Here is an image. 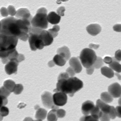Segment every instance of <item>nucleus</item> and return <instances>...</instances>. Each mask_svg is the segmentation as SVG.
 Segmentation results:
<instances>
[{
	"mask_svg": "<svg viewBox=\"0 0 121 121\" xmlns=\"http://www.w3.org/2000/svg\"><path fill=\"white\" fill-rule=\"evenodd\" d=\"M99 119L101 121H109L110 118L109 115L102 112L101 116Z\"/></svg>",
	"mask_w": 121,
	"mask_h": 121,
	"instance_id": "473e14b6",
	"label": "nucleus"
},
{
	"mask_svg": "<svg viewBox=\"0 0 121 121\" xmlns=\"http://www.w3.org/2000/svg\"><path fill=\"white\" fill-rule=\"evenodd\" d=\"M115 74L117 77L118 79L119 80H121V76L119 74H118V73H115Z\"/></svg>",
	"mask_w": 121,
	"mask_h": 121,
	"instance_id": "49530a36",
	"label": "nucleus"
},
{
	"mask_svg": "<svg viewBox=\"0 0 121 121\" xmlns=\"http://www.w3.org/2000/svg\"><path fill=\"white\" fill-rule=\"evenodd\" d=\"M1 98V106H4L6 105L8 103V99H7V97H4V96H0Z\"/></svg>",
	"mask_w": 121,
	"mask_h": 121,
	"instance_id": "4c0bfd02",
	"label": "nucleus"
},
{
	"mask_svg": "<svg viewBox=\"0 0 121 121\" xmlns=\"http://www.w3.org/2000/svg\"><path fill=\"white\" fill-rule=\"evenodd\" d=\"M33 119L30 117H26L23 121H32Z\"/></svg>",
	"mask_w": 121,
	"mask_h": 121,
	"instance_id": "a18cd8bd",
	"label": "nucleus"
},
{
	"mask_svg": "<svg viewBox=\"0 0 121 121\" xmlns=\"http://www.w3.org/2000/svg\"><path fill=\"white\" fill-rule=\"evenodd\" d=\"M53 61L56 65L60 66H63L65 65L67 60L60 55L57 54L53 58Z\"/></svg>",
	"mask_w": 121,
	"mask_h": 121,
	"instance_id": "aec40b11",
	"label": "nucleus"
},
{
	"mask_svg": "<svg viewBox=\"0 0 121 121\" xmlns=\"http://www.w3.org/2000/svg\"><path fill=\"white\" fill-rule=\"evenodd\" d=\"M118 103L119 105L121 106V98H119V100H118Z\"/></svg>",
	"mask_w": 121,
	"mask_h": 121,
	"instance_id": "de8ad7c7",
	"label": "nucleus"
},
{
	"mask_svg": "<svg viewBox=\"0 0 121 121\" xmlns=\"http://www.w3.org/2000/svg\"><path fill=\"white\" fill-rule=\"evenodd\" d=\"M7 10H8V13L9 14L11 15L12 17H13L16 14L17 12L15 10L14 7L12 5H9L8 7Z\"/></svg>",
	"mask_w": 121,
	"mask_h": 121,
	"instance_id": "7c9ffc66",
	"label": "nucleus"
},
{
	"mask_svg": "<svg viewBox=\"0 0 121 121\" xmlns=\"http://www.w3.org/2000/svg\"><path fill=\"white\" fill-rule=\"evenodd\" d=\"M96 106L104 113L109 115L110 114L112 106H110L104 102L100 99H98L96 102Z\"/></svg>",
	"mask_w": 121,
	"mask_h": 121,
	"instance_id": "4468645a",
	"label": "nucleus"
},
{
	"mask_svg": "<svg viewBox=\"0 0 121 121\" xmlns=\"http://www.w3.org/2000/svg\"><path fill=\"white\" fill-rule=\"evenodd\" d=\"M1 15L3 17H7L9 15L8 10L4 7L1 9Z\"/></svg>",
	"mask_w": 121,
	"mask_h": 121,
	"instance_id": "a19ab883",
	"label": "nucleus"
},
{
	"mask_svg": "<svg viewBox=\"0 0 121 121\" xmlns=\"http://www.w3.org/2000/svg\"><path fill=\"white\" fill-rule=\"evenodd\" d=\"M60 19L61 17L54 12H51L47 16L48 22L52 24L56 25L58 24L60 22Z\"/></svg>",
	"mask_w": 121,
	"mask_h": 121,
	"instance_id": "dca6fc26",
	"label": "nucleus"
},
{
	"mask_svg": "<svg viewBox=\"0 0 121 121\" xmlns=\"http://www.w3.org/2000/svg\"><path fill=\"white\" fill-rule=\"evenodd\" d=\"M54 104L57 106H62L65 105L67 101V96L65 93L56 92L52 95Z\"/></svg>",
	"mask_w": 121,
	"mask_h": 121,
	"instance_id": "6e6552de",
	"label": "nucleus"
},
{
	"mask_svg": "<svg viewBox=\"0 0 121 121\" xmlns=\"http://www.w3.org/2000/svg\"><path fill=\"white\" fill-rule=\"evenodd\" d=\"M99 45H96V44H93V43H91L89 45V47L90 48L92 49H97L99 47Z\"/></svg>",
	"mask_w": 121,
	"mask_h": 121,
	"instance_id": "37998d69",
	"label": "nucleus"
},
{
	"mask_svg": "<svg viewBox=\"0 0 121 121\" xmlns=\"http://www.w3.org/2000/svg\"><path fill=\"white\" fill-rule=\"evenodd\" d=\"M55 64L54 63L53 60H52V61H50V62L48 63V65L50 67H52L54 66Z\"/></svg>",
	"mask_w": 121,
	"mask_h": 121,
	"instance_id": "c03bdc74",
	"label": "nucleus"
},
{
	"mask_svg": "<svg viewBox=\"0 0 121 121\" xmlns=\"http://www.w3.org/2000/svg\"><path fill=\"white\" fill-rule=\"evenodd\" d=\"M31 21L12 16L3 19L0 21V35L14 36L26 41L29 38L32 27Z\"/></svg>",
	"mask_w": 121,
	"mask_h": 121,
	"instance_id": "f257e3e1",
	"label": "nucleus"
},
{
	"mask_svg": "<svg viewBox=\"0 0 121 121\" xmlns=\"http://www.w3.org/2000/svg\"><path fill=\"white\" fill-rule=\"evenodd\" d=\"M38 106H37V107L36 106L35 107V109H37L35 115V117L37 120L42 121L45 119L46 117L47 112L44 109L40 108L39 107L38 108Z\"/></svg>",
	"mask_w": 121,
	"mask_h": 121,
	"instance_id": "a211bd4d",
	"label": "nucleus"
},
{
	"mask_svg": "<svg viewBox=\"0 0 121 121\" xmlns=\"http://www.w3.org/2000/svg\"><path fill=\"white\" fill-rule=\"evenodd\" d=\"M103 61L106 64H110L112 62V58H111L109 56H106L103 60Z\"/></svg>",
	"mask_w": 121,
	"mask_h": 121,
	"instance_id": "ea45409f",
	"label": "nucleus"
},
{
	"mask_svg": "<svg viewBox=\"0 0 121 121\" xmlns=\"http://www.w3.org/2000/svg\"><path fill=\"white\" fill-rule=\"evenodd\" d=\"M102 101L105 103H110L113 101V98L110 94L107 92L102 93L101 95Z\"/></svg>",
	"mask_w": 121,
	"mask_h": 121,
	"instance_id": "4be33fe9",
	"label": "nucleus"
},
{
	"mask_svg": "<svg viewBox=\"0 0 121 121\" xmlns=\"http://www.w3.org/2000/svg\"><path fill=\"white\" fill-rule=\"evenodd\" d=\"M116 115L117 117L121 118V106H119L115 108Z\"/></svg>",
	"mask_w": 121,
	"mask_h": 121,
	"instance_id": "e433bc0d",
	"label": "nucleus"
},
{
	"mask_svg": "<svg viewBox=\"0 0 121 121\" xmlns=\"http://www.w3.org/2000/svg\"><path fill=\"white\" fill-rule=\"evenodd\" d=\"M113 61L110 64H109V66L112 70L117 72V73L121 72V65L119 62L117 61L114 58H112Z\"/></svg>",
	"mask_w": 121,
	"mask_h": 121,
	"instance_id": "412c9836",
	"label": "nucleus"
},
{
	"mask_svg": "<svg viewBox=\"0 0 121 121\" xmlns=\"http://www.w3.org/2000/svg\"><path fill=\"white\" fill-rule=\"evenodd\" d=\"M23 90V87L21 84H16L13 91V93L16 95H19L22 93Z\"/></svg>",
	"mask_w": 121,
	"mask_h": 121,
	"instance_id": "cd10ccee",
	"label": "nucleus"
},
{
	"mask_svg": "<svg viewBox=\"0 0 121 121\" xmlns=\"http://www.w3.org/2000/svg\"><path fill=\"white\" fill-rule=\"evenodd\" d=\"M94 69L95 68L93 66L89 68H87L86 70L87 74L89 75L92 74L94 72Z\"/></svg>",
	"mask_w": 121,
	"mask_h": 121,
	"instance_id": "79ce46f5",
	"label": "nucleus"
},
{
	"mask_svg": "<svg viewBox=\"0 0 121 121\" xmlns=\"http://www.w3.org/2000/svg\"><path fill=\"white\" fill-rule=\"evenodd\" d=\"M109 93L114 98L121 97V86L118 83L111 84L108 88Z\"/></svg>",
	"mask_w": 121,
	"mask_h": 121,
	"instance_id": "9d476101",
	"label": "nucleus"
},
{
	"mask_svg": "<svg viewBox=\"0 0 121 121\" xmlns=\"http://www.w3.org/2000/svg\"><path fill=\"white\" fill-rule=\"evenodd\" d=\"M0 56L2 60H4L16 50L18 38L12 36L0 35Z\"/></svg>",
	"mask_w": 121,
	"mask_h": 121,
	"instance_id": "20e7f679",
	"label": "nucleus"
},
{
	"mask_svg": "<svg viewBox=\"0 0 121 121\" xmlns=\"http://www.w3.org/2000/svg\"><path fill=\"white\" fill-rule=\"evenodd\" d=\"M60 29V26L58 25H56L53 26V28L52 29H49L48 31L52 35L53 38H55L58 34V32L59 31Z\"/></svg>",
	"mask_w": 121,
	"mask_h": 121,
	"instance_id": "393cba45",
	"label": "nucleus"
},
{
	"mask_svg": "<svg viewBox=\"0 0 121 121\" xmlns=\"http://www.w3.org/2000/svg\"><path fill=\"white\" fill-rule=\"evenodd\" d=\"M66 72L69 76L73 77L75 75V72L73 68L71 67L68 68L66 70Z\"/></svg>",
	"mask_w": 121,
	"mask_h": 121,
	"instance_id": "f704fd0d",
	"label": "nucleus"
},
{
	"mask_svg": "<svg viewBox=\"0 0 121 121\" xmlns=\"http://www.w3.org/2000/svg\"><path fill=\"white\" fill-rule=\"evenodd\" d=\"M41 121V120H35V121Z\"/></svg>",
	"mask_w": 121,
	"mask_h": 121,
	"instance_id": "09e8293b",
	"label": "nucleus"
},
{
	"mask_svg": "<svg viewBox=\"0 0 121 121\" xmlns=\"http://www.w3.org/2000/svg\"><path fill=\"white\" fill-rule=\"evenodd\" d=\"M57 54L64 58L66 60H69L70 58L71 53L69 48L66 46L59 48L57 50Z\"/></svg>",
	"mask_w": 121,
	"mask_h": 121,
	"instance_id": "f3484780",
	"label": "nucleus"
},
{
	"mask_svg": "<svg viewBox=\"0 0 121 121\" xmlns=\"http://www.w3.org/2000/svg\"><path fill=\"white\" fill-rule=\"evenodd\" d=\"M9 113V110L8 108L4 106H2L0 108V116L3 117L7 116Z\"/></svg>",
	"mask_w": 121,
	"mask_h": 121,
	"instance_id": "c756f323",
	"label": "nucleus"
},
{
	"mask_svg": "<svg viewBox=\"0 0 121 121\" xmlns=\"http://www.w3.org/2000/svg\"><path fill=\"white\" fill-rule=\"evenodd\" d=\"M101 27L97 24H91L87 27V31L90 35L95 36L97 35L101 32Z\"/></svg>",
	"mask_w": 121,
	"mask_h": 121,
	"instance_id": "2eb2a0df",
	"label": "nucleus"
},
{
	"mask_svg": "<svg viewBox=\"0 0 121 121\" xmlns=\"http://www.w3.org/2000/svg\"><path fill=\"white\" fill-rule=\"evenodd\" d=\"M97 58L95 52L92 49L89 48L83 49L81 52L79 56L82 64L86 69L93 66Z\"/></svg>",
	"mask_w": 121,
	"mask_h": 121,
	"instance_id": "423d86ee",
	"label": "nucleus"
},
{
	"mask_svg": "<svg viewBox=\"0 0 121 121\" xmlns=\"http://www.w3.org/2000/svg\"><path fill=\"white\" fill-rule=\"evenodd\" d=\"M101 72L102 74L109 78H112L114 76V73L113 71L110 68L107 66L101 68Z\"/></svg>",
	"mask_w": 121,
	"mask_h": 121,
	"instance_id": "6ab92c4d",
	"label": "nucleus"
},
{
	"mask_svg": "<svg viewBox=\"0 0 121 121\" xmlns=\"http://www.w3.org/2000/svg\"><path fill=\"white\" fill-rule=\"evenodd\" d=\"M103 60L101 58L97 57V60L93 65V66L95 69H99L104 65Z\"/></svg>",
	"mask_w": 121,
	"mask_h": 121,
	"instance_id": "a878e982",
	"label": "nucleus"
},
{
	"mask_svg": "<svg viewBox=\"0 0 121 121\" xmlns=\"http://www.w3.org/2000/svg\"><path fill=\"white\" fill-rule=\"evenodd\" d=\"M47 12V10L45 8L39 9L32 20L31 24L32 27L43 29L47 28L48 26Z\"/></svg>",
	"mask_w": 121,
	"mask_h": 121,
	"instance_id": "39448f33",
	"label": "nucleus"
},
{
	"mask_svg": "<svg viewBox=\"0 0 121 121\" xmlns=\"http://www.w3.org/2000/svg\"><path fill=\"white\" fill-rule=\"evenodd\" d=\"M65 10V8L64 7H60L57 9V12L58 15L63 16H64V12Z\"/></svg>",
	"mask_w": 121,
	"mask_h": 121,
	"instance_id": "c9c22d12",
	"label": "nucleus"
},
{
	"mask_svg": "<svg viewBox=\"0 0 121 121\" xmlns=\"http://www.w3.org/2000/svg\"><path fill=\"white\" fill-rule=\"evenodd\" d=\"M69 65L74 70L75 73H80L82 70V67L78 57H72L69 61Z\"/></svg>",
	"mask_w": 121,
	"mask_h": 121,
	"instance_id": "f8f14e48",
	"label": "nucleus"
},
{
	"mask_svg": "<svg viewBox=\"0 0 121 121\" xmlns=\"http://www.w3.org/2000/svg\"><path fill=\"white\" fill-rule=\"evenodd\" d=\"M80 121H99L91 115H85L80 118Z\"/></svg>",
	"mask_w": 121,
	"mask_h": 121,
	"instance_id": "bb28decb",
	"label": "nucleus"
},
{
	"mask_svg": "<svg viewBox=\"0 0 121 121\" xmlns=\"http://www.w3.org/2000/svg\"><path fill=\"white\" fill-rule=\"evenodd\" d=\"M57 109H52L48 114V121H57L58 117L56 115V111Z\"/></svg>",
	"mask_w": 121,
	"mask_h": 121,
	"instance_id": "b1692460",
	"label": "nucleus"
},
{
	"mask_svg": "<svg viewBox=\"0 0 121 121\" xmlns=\"http://www.w3.org/2000/svg\"><path fill=\"white\" fill-rule=\"evenodd\" d=\"M82 81L76 77H71L63 78H58L56 88L54 92H62L73 97L75 93L83 87Z\"/></svg>",
	"mask_w": 121,
	"mask_h": 121,
	"instance_id": "7ed1b4c3",
	"label": "nucleus"
},
{
	"mask_svg": "<svg viewBox=\"0 0 121 121\" xmlns=\"http://www.w3.org/2000/svg\"><path fill=\"white\" fill-rule=\"evenodd\" d=\"M65 114H66V112L63 109H58L56 111V115L58 117L60 118L64 117H65Z\"/></svg>",
	"mask_w": 121,
	"mask_h": 121,
	"instance_id": "2f4dec72",
	"label": "nucleus"
},
{
	"mask_svg": "<svg viewBox=\"0 0 121 121\" xmlns=\"http://www.w3.org/2000/svg\"><path fill=\"white\" fill-rule=\"evenodd\" d=\"M52 94L45 91L41 95V99L44 106L47 108L58 109L59 107L54 104Z\"/></svg>",
	"mask_w": 121,
	"mask_h": 121,
	"instance_id": "0eeeda50",
	"label": "nucleus"
},
{
	"mask_svg": "<svg viewBox=\"0 0 121 121\" xmlns=\"http://www.w3.org/2000/svg\"><path fill=\"white\" fill-rule=\"evenodd\" d=\"M16 85L15 82L11 80H6L4 83V86L11 93L13 92Z\"/></svg>",
	"mask_w": 121,
	"mask_h": 121,
	"instance_id": "5701e85b",
	"label": "nucleus"
},
{
	"mask_svg": "<svg viewBox=\"0 0 121 121\" xmlns=\"http://www.w3.org/2000/svg\"><path fill=\"white\" fill-rule=\"evenodd\" d=\"M95 106L94 103L91 101L88 100L84 102L83 103L82 107L83 114L85 115H88L90 114Z\"/></svg>",
	"mask_w": 121,
	"mask_h": 121,
	"instance_id": "ddd939ff",
	"label": "nucleus"
},
{
	"mask_svg": "<svg viewBox=\"0 0 121 121\" xmlns=\"http://www.w3.org/2000/svg\"><path fill=\"white\" fill-rule=\"evenodd\" d=\"M15 16L17 18L23 19L32 20L33 18L30 12L26 8H21L18 9Z\"/></svg>",
	"mask_w": 121,
	"mask_h": 121,
	"instance_id": "9b49d317",
	"label": "nucleus"
},
{
	"mask_svg": "<svg viewBox=\"0 0 121 121\" xmlns=\"http://www.w3.org/2000/svg\"><path fill=\"white\" fill-rule=\"evenodd\" d=\"M29 42L31 50H42L53 42V38L48 31L32 26L29 31Z\"/></svg>",
	"mask_w": 121,
	"mask_h": 121,
	"instance_id": "f03ea898",
	"label": "nucleus"
},
{
	"mask_svg": "<svg viewBox=\"0 0 121 121\" xmlns=\"http://www.w3.org/2000/svg\"><path fill=\"white\" fill-rule=\"evenodd\" d=\"M11 92L6 89L4 86H3L0 88V96H4V97H8Z\"/></svg>",
	"mask_w": 121,
	"mask_h": 121,
	"instance_id": "c85d7f7f",
	"label": "nucleus"
},
{
	"mask_svg": "<svg viewBox=\"0 0 121 121\" xmlns=\"http://www.w3.org/2000/svg\"><path fill=\"white\" fill-rule=\"evenodd\" d=\"M114 58L118 62L121 61V50H117L115 52Z\"/></svg>",
	"mask_w": 121,
	"mask_h": 121,
	"instance_id": "72a5a7b5",
	"label": "nucleus"
},
{
	"mask_svg": "<svg viewBox=\"0 0 121 121\" xmlns=\"http://www.w3.org/2000/svg\"><path fill=\"white\" fill-rule=\"evenodd\" d=\"M19 63V61L17 60H13L9 61L5 66V70L6 73L9 75L16 74Z\"/></svg>",
	"mask_w": 121,
	"mask_h": 121,
	"instance_id": "1a4fd4ad",
	"label": "nucleus"
},
{
	"mask_svg": "<svg viewBox=\"0 0 121 121\" xmlns=\"http://www.w3.org/2000/svg\"><path fill=\"white\" fill-rule=\"evenodd\" d=\"M113 29L115 31L117 32H121V24H117L113 27Z\"/></svg>",
	"mask_w": 121,
	"mask_h": 121,
	"instance_id": "58836bf2",
	"label": "nucleus"
}]
</instances>
